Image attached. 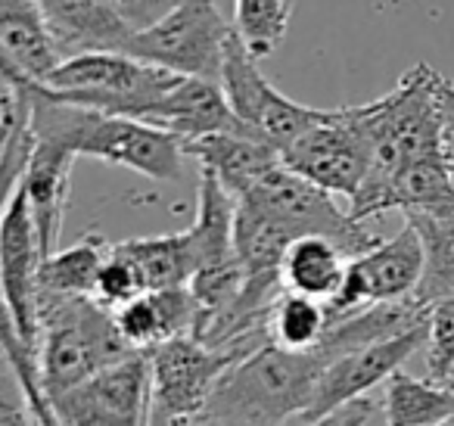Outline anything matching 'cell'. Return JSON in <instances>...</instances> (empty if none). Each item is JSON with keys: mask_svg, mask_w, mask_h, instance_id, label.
I'll return each mask as SVG.
<instances>
[{"mask_svg": "<svg viewBox=\"0 0 454 426\" xmlns=\"http://www.w3.org/2000/svg\"><path fill=\"white\" fill-rule=\"evenodd\" d=\"M340 355L327 333L315 349H286L268 339L221 374L196 423H296L324 367Z\"/></svg>", "mask_w": 454, "mask_h": 426, "instance_id": "cell-1", "label": "cell"}, {"mask_svg": "<svg viewBox=\"0 0 454 426\" xmlns=\"http://www.w3.org/2000/svg\"><path fill=\"white\" fill-rule=\"evenodd\" d=\"M22 97L28 100V122L35 128H53L69 138L78 156L121 165L153 181H181L187 153L177 134L134 115L100 113V109L57 100L47 94L41 82H35Z\"/></svg>", "mask_w": 454, "mask_h": 426, "instance_id": "cell-2", "label": "cell"}, {"mask_svg": "<svg viewBox=\"0 0 454 426\" xmlns=\"http://www.w3.org/2000/svg\"><path fill=\"white\" fill-rule=\"evenodd\" d=\"M38 367L47 401L66 392L97 367L134 355V345L121 336L113 308L94 296L38 293Z\"/></svg>", "mask_w": 454, "mask_h": 426, "instance_id": "cell-3", "label": "cell"}, {"mask_svg": "<svg viewBox=\"0 0 454 426\" xmlns=\"http://www.w3.org/2000/svg\"><path fill=\"white\" fill-rule=\"evenodd\" d=\"M442 75L427 63L404 72L389 94L355 106L371 144L367 178H386L414 159L442 153Z\"/></svg>", "mask_w": 454, "mask_h": 426, "instance_id": "cell-4", "label": "cell"}, {"mask_svg": "<svg viewBox=\"0 0 454 426\" xmlns=\"http://www.w3.org/2000/svg\"><path fill=\"white\" fill-rule=\"evenodd\" d=\"M177 72L153 66L121 51H84L66 57L44 91L57 100L75 103V106L100 109V113L137 115L146 103L177 82Z\"/></svg>", "mask_w": 454, "mask_h": 426, "instance_id": "cell-5", "label": "cell"}, {"mask_svg": "<svg viewBox=\"0 0 454 426\" xmlns=\"http://www.w3.org/2000/svg\"><path fill=\"white\" fill-rule=\"evenodd\" d=\"M231 35L234 26H227L215 0H177L153 26L131 32L121 53H131L177 75L218 82Z\"/></svg>", "mask_w": 454, "mask_h": 426, "instance_id": "cell-6", "label": "cell"}, {"mask_svg": "<svg viewBox=\"0 0 454 426\" xmlns=\"http://www.w3.org/2000/svg\"><path fill=\"white\" fill-rule=\"evenodd\" d=\"M247 351L253 349H218V345L196 339L193 333L171 336L146 349V358H150V423H196L221 374Z\"/></svg>", "mask_w": 454, "mask_h": 426, "instance_id": "cell-7", "label": "cell"}, {"mask_svg": "<svg viewBox=\"0 0 454 426\" xmlns=\"http://www.w3.org/2000/svg\"><path fill=\"white\" fill-rule=\"evenodd\" d=\"M218 84L224 91L227 103L237 119L247 125V131L259 140H268L278 150L302 138L309 128L321 125L333 115V109L305 106L280 94L259 69V57L249 53V47L240 41V35H231L224 59H221Z\"/></svg>", "mask_w": 454, "mask_h": 426, "instance_id": "cell-8", "label": "cell"}, {"mask_svg": "<svg viewBox=\"0 0 454 426\" xmlns=\"http://www.w3.org/2000/svg\"><path fill=\"white\" fill-rule=\"evenodd\" d=\"M57 423L72 426H140L150 423V358L134 351L97 367L66 392L53 395Z\"/></svg>", "mask_w": 454, "mask_h": 426, "instance_id": "cell-9", "label": "cell"}, {"mask_svg": "<svg viewBox=\"0 0 454 426\" xmlns=\"http://www.w3.org/2000/svg\"><path fill=\"white\" fill-rule=\"evenodd\" d=\"M240 200H253L255 206L268 209L271 215H278L293 233H324L333 237L348 256L371 249L380 243V237L364 227V221L355 218L348 209H340L333 200V193L317 184H311L309 178L296 175L293 169H286L284 162L278 169H271L253 190L240 196Z\"/></svg>", "mask_w": 454, "mask_h": 426, "instance_id": "cell-10", "label": "cell"}, {"mask_svg": "<svg viewBox=\"0 0 454 426\" xmlns=\"http://www.w3.org/2000/svg\"><path fill=\"white\" fill-rule=\"evenodd\" d=\"M280 159L286 169L309 178L317 187L352 200L371 171V144L355 115V106H340L327 122L309 128L302 138L286 144Z\"/></svg>", "mask_w": 454, "mask_h": 426, "instance_id": "cell-11", "label": "cell"}, {"mask_svg": "<svg viewBox=\"0 0 454 426\" xmlns=\"http://www.w3.org/2000/svg\"><path fill=\"white\" fill-rule=\"evenodd\" d=\"M423 277V240L417 227L404 225L395 237L380 240L377 246L348 258L342 289L327 302L330 318L358 312L377 302L414 299Z\"/></svg>", "mask_w": 454, "mask_h": 426, "instance_id": "cell-12", "label": "cell"}, {"mask_svg": "<svg viewBox=\"0 0 454 426\" xmlns=\"http://www.w3.org/2000/svg\"><path fill=\"white\" fill-rule=\"evenodd\" d=\"M41 240L35 227L28 196L22 187L10 196L0 221V287L7 299L10 318L22 343L38 358V293H41Z\"/></svg>", "mask_w": 454, "mask_h": 426, "instance_id": "cell-13", "label": "cell"}, {"mask_svg": "<svg viewBox=\"0 0 454 426\" xmlns=\"http://www.w3.org/2000/svg\"><path fill=\"white\" fill-rule=\"evenodd\" d=\"M423 343H427V318L420 324L408 327V330L395 333V336L358 345V349L333 358L324 367L315 395H311L309 407L299 414L296 423H321L346 398L377 389L380 383L389 380L392 370H398L417 349H423Z\"/></svg>", "mask_w": 454, "mask_h": 426, "instance_id": "cell-14", "label": "cell"}, {"mask_svg": "<svg viewBox=\"0 0 454 426\" xmlns=\"http://www.w3.org/2000/svg\"><path fill=\"white\" fill-rule=\"evenodd\" d=\"M32 125V122H28ZM32 156H28L26 175H22L20 187L28 196V209H32L35 227H38L41 240V256H51L59 249V237H63V221H66V196H69V178L72 165H75L78 153L53 128H35L32 125Z\"/></svg>", "mask_w": 454, "mask_h": 426, "instance_id": "cell-15", "label": "cell"}, {"mask_svg": "<svg viewBox=\"0 0 454 426\" xmlns=\"http://www.w3.org/2000/svg\"><path fill=\"white\" fill-rule=\"evenodd\" d=\"M134 119L165 128V131L177 134L181 140L206 138V134L218 131L249 134L247 125L234 115L221 84L200 75H181L165 94L146 103Z\"/></svg>", "mask_w": 454, "mask_h": 426, "instance_id": "cell-16", "label": "cell"}, {"mask_svg": "<svg viewBox=\"0 0 454 426\" xmlns=\"http://www.w3.org/2000/svg\"><path fill=\"white\" fill-rule=\"evenodd\" d=\"M184 153L193 156L200 162V169L212 171L221 187L234 196V200H240L268 171L284 162L280 150L274 144L237 131H218V134H206V138L184 140Z\"/></svg>", "mask_w": 454, "mask_h": 426, "instance_id": "cell-17", "label": "cell"}, {"mask_svg": "<svg viewBox=\"0 0 454 426\" xmlns=\"http://www.w3.org/2000/svg\"><path fill=\"white\" fill-rule=\"evenodd\" d=\"M113 314L121 336L137 351H146L171 336L193 333L196 318H200V305H196V296L190 287H171L146 289V293L134 296L131 302L119 305Z\"/></svg>", "mask_w": 454, "mask_h": 426, "instance_id": "cell-18", "label": "cell"}, {"mask_svg": "<svg viewBox=\"0 0 454 426\" xmlns=\"http://www.w3.org/2000/svg\"><path fill=\"white\" fill-rule=\"evenodd\" d=\"M0 51L22 75L41 84L66 59L38 0H0Z\"/></svg>", "mask_w": 454, "mask_h": 426, "instance_id": "cell-19", "label": "cell"}, {"mask_svg": "<svg viewBox=\"0 0 454 426\" xmlns=\"http://www.w3.org/2000/svg\"><path fill=\"white\" fill-rule=\"evenodd\" d=\"M348 258L352 256L333 237L299 233L286 246L284 262H280V277H284V287L293 289V293L330 302L342 289Z\"/></svg>", "mask_w": 454, "mask_h": 426, "instance_id": "cell-20", "label": "cell"}, {"mask_svg": "<svg viewBox=\"0 0 454 426\" xmlns=\"http://www.w3.org/2000/svg\"><path fill=\"white\" fill-rule=\"evenodd\" d=\"M234 215L237 200L218 184L212 171L200 169V209L193 225L187 227L190 249H193L196 271L234 258ZM193 271V274H196Z\"/></svg>", "mask_w": 454, "mask_h": 426, "instance_id": "cell-21", "label": "cell"}, {"mask_svg": "<svg viewBox=\"0 0 454 426\" xmlns=\"http://www.w3.org/2000/svg\"><path fill=\"white\" fill-rule=\"evenodd\" d=\"M386 417L392 426H435L454 417V386L417 380L402 367L386 380Z\"/></svg>", "mask_w": 454, "mask_h": 426, "instance_id": "cell-22", "label": "cell"}, {"mask_svg": "<svg viewBox=\"0 0 454 426\" xmlns=\"http://www.w3.org/2000/svg\"><path fill=\"white\" fill-rule=\"evenodd\" d=\"M134 262L140 271V280L146 289H171L187 287L196 271L193 249H190L187 231L181 233H162V237H137L115 243Z\"/></svg>", "mask_w": 454, "mask_h": 426, "instance_id": "cell-23", "label": "cell"}, {"mask_svg": "<svg viewBox=\"0 0 454 426\" xmlns=\"http://www.w3.org/2000/svg\"><path fill=\"white\" fill-rule=\"evenodd\" d=\"M423 240V277L414 299L429 305L454 296V212L451 215H404Z\"/></svg>", "mask_w": 454, "mask_h": 426, "instance_id": "cell-24", "label": "cell"}, {"mask_svg": "<svg viewBox=\"0 0 454 426\" xmlns=\"http://www.w3.org/2000/svg\"><path fill=\"white\" fill-rule=\"evenodd\" d=\"M109 249H113V243H106L100 233H88L78 243L51 252L47 258H41V289L69 296H94L97 274H100Z\"/></svg>", "mask_w": 454, "mask_h": 426, "instance_id": "cell-25", "label": "cell"}, {"mask_svg": "<svg viewBox=\"0 0 454 426\" xmlns=\"http://www.w3.org/2000/svg\"><path fill=\"white\" fill-rule=\"evenodd\" d=\"M330 327L327 302L284 289L271 308V339L286 349H315Z\"/></svg>", "mask_w": 454, "mask_h": 426, "instance_id": "cell-26", "label": "cell"}, {"mask_svg": "<svg viewBox=\"0 0 454 426\" xmlns=\"http://www.w3.org/2000/svg\"><path fill=\"white\" fill-rule=\"evenodd\" d=\"M290 20V0H234V32L259 59L284 41Z\"/></svg>", "mask_w": 454, "mask_h": 426, "instance_id": "cell-27", "label": "cell"}, {"mask_svg": "<svg viewBox=\"0 0 454 426\" xmlns=\"http://www.w3.org/2000/svg\"><path fill=\"white\" fill-rule=\"evenodd\" d=\"M427 370L429 380L448 383L454 376V296L427 305Z\"/></svg>", "mask_w": 454, "mask_h": 426, "instance_id": "cell-28", "label": "cell"}, {"mask_svg": "<svg viewBox=\"0 0 454 426\" xmlns=\"http://www.w3.org/2000/svg\"><path fill=\"white\" fill-rule=\"evenodd\" d=\"M146 293L144 280H140V271L134 268V262L125 256L121 249H109L106 262H103L100 274H97V283H94V299L106 308H119L125 302H131L134 296Z\"/></svg>", "mask_w": 454, "mask_h": 426, "instance_id": "cell-29", "label": "cell"}, {"mask_svg": "<svg viewBox=\"0 0 454 426\" xmlns=\"http://www.w3.org/2000/svg\"><path fill=\"white\" fill-rule=\"evenodd\" d=\"M0 423H38L32 401H28L22 380L16 374L13 358L0 345Z\"/></svg>", "mask_w": 454, "mask_h": 426, "instance_id": "cell-30", "label": "cell"}, {"mask_svg": "<svg viewBox=\"0 0 454 426\" xmlns=\"http://www.w3.org/2000/svg\"><path fill=\"white\" fill-rule=\"evenodd\" d=\"M321 423H364V426L389 423V417H386V395L383 398H373L371 392L352 395L342 405H336Z\"/></svg>", "mask_w": 454, "mask_h": 426, "instance_id": "cell-31", "label": "cell"}, {"mask_svg": "<svg viewBox=\"0 0 454 426\" xmlns=\"http://www.w3.org/2000/svg\"><path fill=\"white\" fill-rule=\"evenodd\" d=\"M109 4H113V7L121 13V20L137 32V28L153 26L159 16L168 13L177 0H109Z\"/></svg>", "mask_w": 454, "mask_h": 426, "instance_id": "cell-32", "label": "cell"}, {"mask_svg": "<svg viewBox=\"0 0 454 426\" xmlns=\"http://www.w3.org/2000/svg\"><path fill=\"white\" fill-rule=\"evenodd\" d=\"M16 106H20V100H16V94L7 88V91H4V94H0V153H4V146H7V138H10V131H13Z\"/></svg>", "mask_w": 454, "mask_h": 426, "instance_id": "cell-33", "label": "cell"}, {"mask_svg": "<svg viewBox=\"0 0 454 426\" xmlns=\"http://www.w3.org/2000/svg\"><path fill=\"white\" fill-rule=\"evenodd\" d=\"M439 103H442V109L454 113V84L448 82L445 75H442V82H439Z\"/></svg>", "mask_w": 454, "mask_h": 426, "instance_id": "cell-34", "label": "cell"}, {"mask_svg": "<svg viewBox=\"0 0 454 426\" xmlns=\"http://www.w3.org/2000/svg\"><path fill=\"white\" fill-rule=\"evenodd\" d=\"M4 91H7V84H4V82H0V94H4Z\"/></svg>", "mask_w": 454, "mask_h": 426, "instance_id": "cell-35", "label": "cell"}, {"mask_svg": "<svg viewBox=\"0 0 454 426\" xmlns=\"http://www.w3.org/2000/svg\"><path fill=\"white\" fill-rule=\"evenodd\" d=\"M448 386H454V376H451V380H448Z\"/></svg>", "mask_w": 454, "mask_h": 426, "instance_id": "cell-36", "label": "cell"}, {"mask_svg": "<svg viewBox=\"0 0 454 426\" xmlns=\"http://www.w3.org/2000/svg\"><path fill=\"white\" fill-rule=\"evenodd\" d=\"M448 423H454V417H451V420H448Z\"/></svg>", "mask_w": 454, "mask_h": 426, "instance_id": "cell-37", "label": "cell"}]
</instances>
